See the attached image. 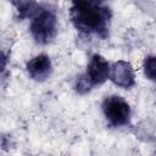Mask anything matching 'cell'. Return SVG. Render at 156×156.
I'll return each mask as SVG.
<instances>
[{
	"label": "cell",
	"instance_id": "6",
	"mask_svg": "<svg viewBox=\"0 0 156 156\" xmlns=\"http://www.w3.org/2000/svg\"><path fill=\"white\" fill-rule=\"evenodd\" d=\"M27 72L29 77L37 82L46 80L52 72V65L50 57L45 54L34 56L27 62Z\"/></svg>",
	"mask_w": 156,
	"mask_h": 156
},
{
	"label": "cell",
	"instance_id": "8",
	"mask_svg": "<svg viewBox=\"0 0 156 156\" xmlns=\"http://www.w3.org/2000/svg\"><path fill=\"white\" fill-rule=\"evenodd\" d=\"M143 69L146 78L154 83H156V56H147L143 62Z\"/></svg>",
	"mask_w": 156,
	"mask_h": 156
},
{
	"label": "cell",
	"instance_id": "3",
	"mask_svg": "<svg viewBox=\"0 0 156 156\" xmlns=\"http://www.w3.org/2000/svg\"><path fill=\"white\" fill-rule=\"evenodd\" d=\"M102 112L106 119L115 127L126 126L130 119L129 104L118 95L107 96L102 101Z\"/></svg>",
	"mask_w": 156,
	"mask_h": 156
},
{
	"label": "cell",
	"instance_id": "4",
	"mask_svg": "<svg viewBox=\"0 0 156 156\" xmlns=\"http://www.w3.org/2000/svg\"><path fill=\"white\" fill-rule=\"evenodd\" d=\"M110 79L119 88L129 89L135 84V73L128 61L118 60L110 66Z\"/></svg>",
	"mask_w": 156,
	"mask_h": 156
},
{
	"label": "cell",
	"instance_id": "9",
	"mask_svg": "<svg viewBox=\"0 0 156 156\" xmlns=\"http://www.w3.org/2000/svg\"><path fill=\"white\" fill-rule=\"evenodd\" d=\"M93 87H94V85H93V83L89 80V78L87 77V74L79 76V77L77 78L76 85H74V88H76V90H77L78 94H87V93H89V91L91 90Z\"/></svg>",
	"mask_w": 156,
	"mask_h": 156
},
{
	"label": "cell",
	"instance_id": "5",
	"mask_svg": "<svg viewBox=\"0 0 156 156\" xmlns=\"http://www.w3.org/2000/svg\"><path fill=\"white\" fill-rule=\"evenodd\" d=\"M85 74L93 85H101L110 79V65L105 57L99 54H94L88 62Z\"/></svg>",
	"mask_w": 156,
	"mask_h": 156
},
{
	"label": "cell",
	"instance_id": "10",
	"mask_svg": "<svg viewBox=\"0 0 156 156\" xmlns=\"http://www.w3.org/2000/svg\"><path fill=\"white\" fill-rule=\"evenodd\" d=\"M80 1H88V2H95V4H101L102 0H80Z\"/></svg>",
	"mask_w": 156,
	"mask_h": 156
},
{
	"label": "cell",
	"instance_id": "1",
	"mask_svg": "<svg viewBox=\"0 0 156 156\" xmlns=\"http://www.w3.org/2000/svg\"><path fill=\"white\" fill-rule=\"evenodd\" d=\"M71 20L73 26L84 33L106 35L111 12L101 4L72 0Z\"/></svg>",
	"mask_w": 156,
	"mask_h": 156
},
{
	"label": "cell",
	"instance_id": "7",
	"mask_svg": "<svg viewBox=\"0 0 156 156\" xmlns=\"http://www.w3.org/2000/svg\"><path fill=\"white\" fill-rule=\"evenodd\" d=\"M13 5L21 18H33L40 10V6L34 0H15Z\"/></svg>",
	"mask_w": 156,
	"mask_h": 156
},
{
	"label": "cell",
	"instance_id": "2",
	"mask_svg": "<svg viewBox=\"0 0 156 156\" xmlns=\"http://www.w3.org/2000/svg\"><path fill=\"white\" fill-rule=\"evenodd\" d=\"M57 20L52 11L48 9H41L32 18L29 30L32 37L39 44L50 43L56 35Z\"/></svg>",
	"mask_w": 156,
	"mask_h": 156
}]
</instances>
